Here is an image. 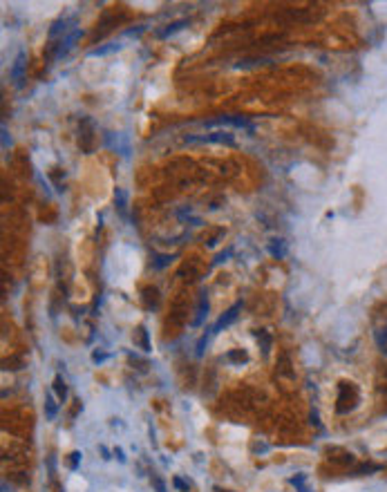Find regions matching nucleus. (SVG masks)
Returning <instances> with one entry per match:
<instances>
[{
  "label": "nucleus",
  "mask_w": 387,
  "mask_h": 492,
  "mask_svg": "<svg viewBox=\"0 0 387 492\" xmlns=\"http://www.w3.org/2000/svg\"><path fill=\"white\" fill-rule=\"evenodd\" d=\"M114 456H119V461H126V456H123V450H121V447H117V450H114Z\"/></svg>",
  "instance_id": "nucleus-29"
},
{
  "label": "nucleus",
  "mask_w": 387,
  "mask_h": 492,
  "mask_svg": "<svg viewBox=\"0 0 387 492\" xmlns=\"http://www.w3.org/2000/svg\"><path fill=\"white\" fill-rule=\"evenodd\" d=\"M170 257H163V255H157V266H163V264H168Z\"/></svg>",
  "instance_id": "nucleus-28"
},
{
  "label": "nucleus",
  "mask_w": 387,
  "mask_h": 492,
  "mask_svg": "<svg viewBox=\"0 0 387 492\" xmlns=\"http://www.w3.org/2000/svg\"><path fill=\"white\" fill-rule=\"evenodd\" d=\"M206 343H208V334H204V336H201V340L197 343V356H201V353H204V344Z\"/></svg>",
  "instance_id": "nucleus-25"
},
{
  "label": "nucleus",
  "mask_w": 387,
  "mask_h": 492,
  "mask_svg": "<svg viewBox=\"0 0 387 492\" xmlns=\"http://www.w3.org/2000/svg\"><path fill=\"white\" fill-rule=\"evenodd\" d=\"M79 146L85 154H90L94 150V121L90 116L81 119V135H79Z\"/></svg>",
  "instance_id": "nucleus-4"
},
{
  "label": "nucleus",
  "mask_w": 387,
  "mask_h": 492,
  "mask_svg": "<svg viewBox=\"0 0 387 492\" xmlns=\"http://www.w3.org/2000/svg\"><path fill=\"white\" fill-rule=\"evenodd\" d=\"M114 199H117V206H119V213H121L123 219H128V193L123 188H117L114 191Z\"/></svg>",
  "instance_id": "nucleus-14"
},
{
  "label": "nucleus",
  "mask_w": 387,
  "mask_h": 492,
  "mask_svg": "<svg viewBox=\"0 0 387 492\" xmlns=\"http://www.w3.org/2000/svg\"><path fill=\"white\" fill-rule=\"evenodd\" d=\"M105 358H107V353H103V351H94V353H92V360H94V362H103Z\"/></svg>",
  "instance_id": "nucleus-26"
},
{
  "label": "nucleus",
  "mask_w": 387,
  "mask_h": 492,
  "mask_svg": "<svg viewBox=\"0 0 387 492\" xmlns=\"http://www.w3.org/2000/svg\"><path fill=\"white\" fill-rule=\"evenodd\" d=\"M74 16H72V18H58V20H54V23H51V27H49V34H47V36H49V43H54V38H56V36H65V34H67V25H72V23H74Z\"/></svg>",
  "instance_id": "nucleus-8"
},
{
  "label": "nucleus",
  "mask_w": 387,
  "mask_h": 492,
  "mask_svg": "<svg viewBox=\"0 0 387 492\" xmlns=\"http://www.w3.org/2000/svg\"><path fill=\"white\" fill-rule=\"evenodd\" d=\"M376 344H378V349L387 356V322L376 331Z\"/></svg>",
  "instance_id": "nucleus-17"
},
{
  "label": "nucleus",
  "mask_w": 387,
  "mask_h": 492,
  "mask_svg": "<svg viewBox=\"0 0 387 492\" xmlns=\"http://www.w3.org/2000/svg\"><path fill=\"white\" fill-rule=\"evenodd\" d=\"M137 334H139V343H141V349L144 351H150V340H148V329H145L144 325L137 329Z\"/></svg>",
  "instance_id": "nucleus-20"
},
{
  "label": "nucleus",
  "mask_w": 387,
  "mask_h": 492,
  "mask_svg": "<svg viewBox=\"0 0 387 492\" xmlns=\"http://www.w3.org/2000/svg\"><path fill=\"white\" fill-rule=\"evenodd\" d=\"M360 400V394H358V387L354 383H347L342 381L338 385V398H336V412L338 414H349L356 409Z\"/></svg>",
  "instance_id": "nucleus-1"
},
{
  "label": "nucleus",
  "mask_w": 387,
  "mask_h": 492,
  "mask_svg": "<svg viewBox=\"0 0 387 492\" xmlns=\"http://www.w3.org/2000/svg\"><path fill=\"white\" fill-rule=\"evenodd\" d=\"M105 144L110 146L112 150H117V152L121 154H130V141H128L126 135H114V132H107L105 135Z\"/></svg>",
  "instance_id": "nucleus-6"
},
{
  "label": "nucleus",
  "mask_w": 387,
  "mask_h": 492,
  "mask_svg": "<svg viewBox=\"0 0 387 492\" xmlns=\"http://www.w3.org/2000/svg\"><path fill=\"white\" fill-rule=\"evenodd\" d=\"M54 392H49L47 394V398H45V416H47V421H54L56 418V412H58V405H56V400H54Z\"/></svg>",
  "instance_id": "nucleus-15"
},
{
  "label": "nucleus",
  "mask_w": 387,
  "mask_h": 492,
  "mask_svg": "<svg viewBox=\"0 0 387 492\" xmlns=\"http://www.w3.org/2000/svg\"><path fill=\"white\" fill-rule=\"evenodd\" d=\"M206 316H208V297H206V293H201L199 306H197V316H195V320H193V327H199L201 322H204Z\"/></svg>",
  "instance_id": "nucleus-12"
},
{
  "label": "nucleus",
  "mask_w": 387,
  "mask_h": 492,
  "mask_svg": "<svg viewBox=\"0 0 387 492\" xmlns=\"http://www.w3.org/2000/svg\"><path fill=\"white\" fill-rule=\"evenodd\" d=\"M376 470H381V465H374V463H363V465H358V468L354 470V477H358V474H365V472H376Z\"/></svg>",
  "instance_id": "nucleus-21"
},
{
  "label": "nucleus",
  "mask_w": 387,
  "mask_h": 492,
  "mask_svg": "<svg viewBox=\"0 0 387 492\" xmlns=\"http://www.w3.org/2000/svg\"><path fill=\"white\" fill-rule=\"evenodd\" d=\"M51 392L56 394V398L61 400V403H65V398H67V385H65V381H63L61 374H56V376H54V383H51Z\"/></svg>",
  "instance_id": "nucleus-11"
},
{
  "label": "nucleus",
  "mask_w": 387,
  "mask_h": 492,
  "mask_svg": "<svg viewBox=\"0 0 387 492\" xmlns=\"http://www.w3.org/2000/svg\"><path fill=\"white\" fill-rule=\"evenodd\" d=\"M121 45H117V43H110V45L105 47H97V49L90 51V56H105V54H112V51H117Z\"/></svg>",
  "instance_id": "nucleus-19"
},
{
  "label": "nucleus",
  "mask_w": 387,
  "mask_h": 492,
  "mask_svg": "<svg viewBox=\"0 0 387 492\" xmlns=\"http://www.w3.org/2000/svg\"><path fill=\"white\" fill-rule=\"evenodd\" d=\"M224 492H229V490H224Z\"/></svg>",
  "instance_id": "nucleus-30"
},
{
  "label": "nucleus",
  "mask_w": 387,
  "mask_h": 492,
  "mask_svg": "<svg viewBox=\"0 0 387 492\" xmlns=\"http://www.w3.org/2000/svg\"><path fill=\"white\" fill-rule=\"evenodd\" d=\"M240 309H242V304H240V302H238V304H233V306H231L229 311H226L224 316H222V318H219L217 322H215V327H213V334H217V331H222V329H224V327H229L231 322H235V318H238Z\"/></svg>",
  "instance_id": "nucleus-7"
},
{
  "label": "nucleus",
  "mask_w": 387,
  "mask_h": 492,
  "mask_svg": "<svg viewBox=\"0 0 387 492\" xmlns=\"http://www.w3.org/2000/svg\"><path fill=\"white\" fill-rule=\"evenodd\" d=\"M186 144H222V146H235V137L229 130H215L210 135L199 137H186Z\"/></svg>",
  "instance_id": "nucleus-3"
},
{
  "label": "nucleus",
  "mask_w": 387,
  "mask_h": 492,
  "mask_svg": "<svg viewBox=\"0 0 387 492\" xmlns=\"http://www.w3.org/2000/svg\"><path fill=\"white\" fill-rule=\"evenodd\" d=\"M25 60H27V54H25V51H18V56H16V60H14V65H11V70H9L11 81H16L18 85H20V81H23L25 65H27Z\"/></svg>",
  "instance_id": "nucleus-9"
},
{
  "label": "nucleus",
  "mask_w": 387,
  "mask_h": 492,
  "mask_svg": "<svg viewBox=\"0 0 387 492\" xmlns=\"http://www.w3.org/2000/svg\"><path fill=\"white\" fill-rule=\"evenodd\" d=\"M255 338H257V343L262 344V353H264V356H269V351H271V336L266 334V331H255Z\"/></svg>",
  "instance_id": "nucleus-18"
},
{
  "label": "nucleus",
  "mask_w": 387,
  "mask_h": 492,
  "mask_svg": "<svg viewBox=\"0 0 387 492\" xmlns=\"http://www.w3.org/2000/svg\"><path fill=\"white\" fill-rule=\"evenodd\" d=\"M173 486L177 488L179 492H191V483H188V481H184L182 477H175V479H173Z\"/></svg>",
  "instance_id": "nucleus-22"
},
{
  "label": "nucleus",
  "mask_w": 387,
  "mask_h": 492,
  "mask_svg": "<svg viewBox=\"0 0 387 492\" xmlns=\"http://www.w3.org/2000/svg\"><path fill=\"white\" fill-rule=\"evenodd\" d=\"M81 36H83V29L76 27V29H72V32L67 34L65 38H61V43H58L56 47H49V49H54V58H63V56H65L67 51L74 47V43L79 41Z\"/></svg>",
  "instance_id": "nucleus-5"
},
{
  "label": "nucleus",
  "mask_w": 387,
  "mask_h": 492,
  "mask_svg": "<svg viewBox=\"0 0 387 492\" xmlns=\"http://www.w3.org/2000/svg\"><path fill=\"white\" fill-rule=\"evenodd\" d=\"M184 27H188V18H179V20H173V23H168L163 29H159L157 32V36L159 38H170L173 34H177V32H182Z\"/></svg>",
  "instance_id": "nucleus-10"
},
{
  "label": "nucleus",
  "mask_w": 387,
  "mask_h": 492,
  "mask_svg": "<svg viewBox=\"0 0 387 492\" xmlns=\"http://www.w3.org/2000/svg\"><path fill=\"white\" fill-rule=\"evenodd\" d=\"M215 126H231V128H238V130H246V132H255V126H253L248 119L244 116H238V114H222V116H215V119H208L204 121V128H215Z\"/></svg>",
  "instance_id": "nucleus-2"
},
{
  "label": "nucleus",
  "mask_w": 387,
  "mask_h": 492,
  "mask_svg": "<svg viewBox=\"0 0 387 492\" xmlns=\"http://www.w3.org/2000/svg\"><path fill=\"white\" fill-rule=\"evenodd\" d=\"M229 253H231V248H229V251H226V253H219V255L215 257V264H219V262H224L226 257H229Z\"/></svg>",
  "instance_id": "nucleus-27"
},
{
  "label": "nucleus",
  "mask_w": 387,
  "mask_h": 492,
  "mask_svg": "<svg viewBox=\"0 0 387 492\" xmlns=\"http://www.w3.org/2000/svg\"><path fill=\"white\" fill-rule=\"evenodd\" d=\"M226 360L233 362V365H242V362H248V353L242 349H233V351L226 353Z\"/></svg>",
  "instance_id": "nucleus-16"
},
{
  "label": "nucleus",
  "mask_w": 387,
  "mask_h": 492,
  "mask_svg": "<svg viewBox=\"0 0 387 492\" xmlns=\"http://www.w3.org/2000/svg\"><path fill=\"white\" fill-rule=\"evenodd\" d=\"M150 481H152V486L157 488V492H166V483H163L161 479L157 477V474H152V477H150Z\"/></svg>",
  "instance_id": "nucleus-24"
},
{
  "label": "nucleus",
  "mask_w": 387,
  "mask_h": 492,
  "mask_svg": "<svg viewBox=\"0 0 387 492\" xmlns=\"http://www.w3.org/2000/svg\"><path fill=\"white\" fill-rule=\"evenodd\" d=\"M79 461H81V452H72V454L67 456V468L76 470V468H79Z\"/></svg>",
  "instance_id": "nucleus-23"
},
{
  "label": "nucleus",
  "mask_w": 387,
  "mask_h": 492,
  "mask_svg": "<svg viewBox=\"0 0 387 492\" xmlns=\"http://www.w3.org/2000/svg\"><path fill=\"white\" fill-rule=\"evenodd\" d=\"M269 253L273 257H278V260H282V257L287 255V242L285 240H271L269 242Z\"/></svg>",
  "instance_id": "nucleus-13"
}]
</instances>
